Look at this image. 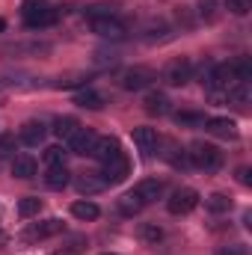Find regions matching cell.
Wrapping results in <instances>:
<instances>
[{
    "label": "cell",
    "mask_w": 252,
    "mask_h": 255,
    "mask_svg": "<svg viewBox=\"0 0 252 255\" xmlns=\"http://www.w3.org/2000/svg\"><path fill=\"white\" fill-rule=\"evenodd\" d=\"M127 172H130V163H127V157L119 151V154H113L110 160H104V172H101V178H104V184H122L127 178Z\"/></svg>",
    "instance_id": "4"
},
{
    "label": "cell",
    "mask_w": 252,
    "mask_h": 255,
    "mask_svg": "<svg viewBox=\"0 0 252 255\" xmlns=\"http://www.w3.org/2000/svg\"><path fill=\"white\" fill-rule=\"evenodd\" d=\"M107 255H113V253H107Z\"/></svg>",
    "instance_id": "39"
},
{
    "label": "cell",
    "mask_w": 252,
    "mask_h": 255,
    "mask_svg": "<svg viewBox=\"0 0 252 255\" xmlns=\"http://www.w3.org/2000/svg\"><path fill=\"white\" fill-rule=\"evenodd\" d=\"M92 33H98L101 39H122L125 36V27L116 15H107V18H92Z\"/></svg>",
    "instance_id": "6"
},
{
    "label": "cell",
    "mask_w": 252,
    "mask_h": 255,
    "mask_svg": "<svg viewBox=\"0 0 252 255\" xmlns=\"http://www.w3.org/2000/svg\"><path fill=\"white\" fill-rule=\"evenodd\" d=\"M175 122L178 125H205V116L202 113H178Z\"/></svg>",
    "instance_id": "31"
},
{
    "label": "cell",
    "mask_w": 252,
    "mask_h": 255,
    "mask_svg": "<svg viewBox=\"0 0 252 255\" xmlns=\"http://www.w3.org/2000/svg\"><path fill=\"white\" fill-rule=\"evenodd\" d=\"M107 184H104V178H95V175H80L77 178V190L80 193H98L104 190Z\"/></svg>",
    "instance_id": "26"
},
{
    "label": "cell",
    "mask_w": 252,
    "mask_h": 255,
    "mask_svg": "<svg viewBox=\"0 0 252 255\" xmlns=\"http://www.w3.org/2000/svg\"><path fill=\"white\" fill-rule=\"evenodd\" d=\"M250 95H252V89H250V83H244V80H238L232 89H229V98L238 104V107H247V101H250Z\"/></svg>",
    "instance_id": "22"
},
{
    "label": "cell",
    "mask_w": 252,
    "mask_h": 255,
    "mask_svg": "<svg viewBox=\"0 0 252 255\" xmlns=\"http://www.w3.org/2000/svg\"><path fill=\"white\" fill-rule=\"evenodd\" d=\"M205 205H208V211H214V214H226V211L232 208V199H229L226 193H214V196L205 199Z\"/></svg>",
    "instance_id": "23"
},
{
    "label": "cell",
    "mask_w": 252,
    "mask_h": 255,
    "mask_svg": "<svg viewBox=\"0 0 252 255\" xmlns=\"http://www.w3.org/2000/svg\"><path fill=\"white\" fill-rule=\"evenodd\" d=\"M145 113H151V116H166V113H169V98H166L163 92L145 95Z\"/></svg>",
    "instance_id": "18"
},
{
    "label": "cell",
    "mask_w": 252,
    "mask_h": 255,
    "mask_svg": "<svg viewBox=\"0 0 252 255\" xmlns=\"http://www.w3.org/2000/svg\"><path fill=\"white\" fill-rule=\"evenodd\" d=\"M57 9H51V3L48 0H24V21H27V27H33V30H39V27H51V24H57Z\"/></svg>",
    "instance_id": "1"
},
{
    "label": "cell",
    "mask_w": 252,
    "mask_h": 255,
    "mask_svg": "<svg viewBox=\"0 0 252 255\" xmlns=\"http://www.w3.org/2000/svg\"><path fill=\"white\" fill-rule=\"evenodd\" d=\"M235 83H238V80H235V74H232V63L214 65V68H211V74L205 77V86H208L211 92H229Z\"/></svg>",
    "instance_id": "3"
},
{
    "label": "cell",
    "mask_w": 252,
    "mask_h": 255,
    "mask_svg": "<svg viewBox=\"0 0 252 255\" xmlns=\"http://www.w3.org/2000/svg\"><path fill=\"white\" fill-rule=\"evenodd\" d=\"M133 193L148 205V202H157L160 199V193H163V184L157 181V178H142V181H136V187H133Z\"/></svg>",
    "instance_id": "13"
},
{
    "label": "cell",
    "mask_w": 252,
    "mask_h": 255,
    "mask_svg": "<svg viewBox=\"0 0 252 255\" xmlns=\"http://www.w3.org/2000/svg\"><path fill=\"white\" fill-rule=\"evenodd\" d=\"M232 74H235V80H244V83H250V80H252V63L247 60V57L235 60V63H232Z\"/></svg>",
    "instance_id": "27"
},
{
    "label": "cell",
    "mask_w": 252,
    "mask_h": 255,
    "mask_svg": "<svg viewBox=\"0 0 252 255\" xmlns=\"http://www.w3.org/2000/svg\"><path fill=\"white\" fill-rule=\"evenodd\" d=\"M65 151L60 148V145H51V148H45V163L48 166H57V163H63Z\"/></svg>",
    "instance_id": "29"
},
{
    "label": "cell",
    "mask_w": 252,
    "mask_h": 255,
    "mask_svg": "<svg viewBox=\"0 0 252 255\" xmlns=\"http://www.w3.org/2000/svg\"><path fill=\"white\" fill-rule=\"evenodd\" d=\"M133 142L139 145L142 154H154L157 151V130L154 128H133Z\"/></svg>",
    "instance_id": "11"
},
{
    "label": "cell",
    "mask_w": 252,
    "mask_h": 255,
    "mask_svg": "<svg viewBox=\"0 0 252 255\" xmlns=\"http://www.w3.org/2000/svg\"><path fill=\"white\" fill-rule=\"evenodd\" d=\"M60 232H63V220H45V223H39V226H30V229L24 232V241L33 244V241H45V238H51V235H60Z\"/></svg>",
    "instance_id": "8"
},
{
    "label": "cell",
    "mask_w": 252,
    "mask_h": 255,
    "mask_svg": "<svg viewBox=\"0 0 252 255\" xmlns=\"http://www.w3.org/2000/svg\"><path fill=\"white\" fill-rule=\"evenodd\" d=\"M217 255H247V247H241V244H235V247H223Z\"/></svg>",
    "instance_id": "34"
},
{
    "label": "cell",
    "mask_w": 252,
    "mask_h": 255,
    "mask_svg": "<svg viewBox=\"0 0 252 255\" xmlns=\"http://www.w3.org/2000/svg\"><path fill=\"white\" fill-rule=\"evenodd\" d=\"M12 151H15V136H9V133L0 136V157H9Z\"/></svg>",
    "instance_id": "32"
},
{
    "label": "cell",
    "mask_w": 252,
    "mask_h": 255,
    "mask_svg": "<svg viewBox=\"0 0 252 255\" xmlns=\"http://www.w3.org/2000/svg\"><path fill=\"white\" fill-rule=\"evenodd\" d=\"M3 244H6V232L0 229V247H3Z\"/></svg>",
    "instance_id": "37"
},
{
    "label": "cell",
    "mask_w": 252,
    "mask_h": 255,
    "mask_svg": "<svg viewBox=\"0 0 252 255\" xmlns=\"http://www.w3.org/2000/svg\"><path fill=\"white\" fill-rule=\"evenodd\" d=\"M71 214L77 217V220H98V205L95 202H74L71 205Z\"/></svg>",
    "instance_id": "21"
},
{
    "label": "cell",
    "mask_w": 252,
    "mask_h": 255,
    "mask_svg": "<svg viewBox=\"0 0 252 255\" xmlns=\"http://www.w3.org/2000/svg\"><path fill=\"white\" fill-rule=\"evenodd\" d=\"M54 255H77L74 250H60V253H54Z\"/></svg>",
    "instance_id": "36"
},
{
    "label": "cell",
    "mask_w": 252,
    "mask_h": 255,
    "mask_svg": "<svg viewBox=\"0 0 252 255\" xmlns=\"http://www.w3.org/2000/svg\"><path fill=\"white\" fill-rule=\"evenodd\" d=\"M142 238L151 241V244H157V241H160V229H157V226H142Z\"/></svg>",
    "instance_id": "33"
},
{
    "label": "cell",
    "mask_w": 252,
    "mask_h": 255,
    "mask_svg": "<svg viewBox=\"0 0 252 255\" xmlns=\"http://www.w3.org/2000/svg\"><path fill=\"white\" fill-rule=\"evenodd\" d=\"M190 163L199 169H220L223 166V151L211 142H193L190 145Z\"/></svg>",
    "instance_id": "2"
},
{
    "label": "cell",
    "mask_w": 252,
    "mask_h": 255,
    "mask_svg": "<svg viewBox=\"0 0 252 255\" xmlns=\"http://www.w3.org/2000/svg\"><path fill=\"white\" fill-rule=\"evenodd\" d=\"M12 175H15V178H33V175H36V160H33L30 154L12 157Z\"/></svg>",
    "instance_id": "15"
},
{
    "label": "cell",
    "mask_w": 252,
    "mask_h": 255,
    "mask_svg": "<svg viewBox=\"0 0 252 255\" xmlns=\"http://www.w3.org/2000/svg\"><path fill=\"white\" fill-rule=\"evenodd\" d=\"M42 211V199H36V196H27V199H21L18 202V214L27 220V217H36Z\"/></svg>",
    "instance_id": "25"
},
{
    "label": "cell",
    "mask_w": 252,
    "mask_h": 255,
    "mask_svg": "<svg viewBox=\"0 0 252 255\" xmlns=\"http://www.w3.org/2000/svg\"><path fill=\"white\" fill-rule=\"evenodd\" d=\"M122 148H119V139L116 136H98V142H95V148H92V157H98L101 163L104 160H110L113 154H119Z\"/></svg>",
    "instance_id": "14"
},
{
    "label": "cell",
    "mask_w": 252,
    "mask_h": 255,
    "mask_svg": "<svg viewBox=\"0 0 252 255\" xmlns=\"http://www.w3.org/2000/svg\"><path fill=\"white\" fill-rule=\"evenodd\" d=\"M226 9L232 15H247L252 9V0H226Z\"/></svg>",
    "instance_id": "28"
},
{
    "label": "cell",
    "mask_w": 252,
    "mask_h": 255,
    "mask_svg": "<svg viewBox=\"0 0 252 255\" xmlns=\"http://www.w3.org/2000/svg\"><path fill=\"white\" fill-rule=\"evenodd\" d=\"M3 27H6V21H3V18H0V33H3Z\"/></svg>",
    "instance_id": "38"
},
{
    "label": "cell",
    "mask_w": 252,
    "mask_h": 255,
    "mask_svg": "<svg viewBox=\"0 0 252 255\" xmlns=\"http://www.w3.org/2000/svg\"><path fill=\"white\" fill-rule=\"evenodd\" d=\"M205 125H208V130H211L214 136H223V139H235V136H238V125H235L232 119H226V116L205 119Z\"/></svg>",
    "instance_id": "12"
},
{
    "label": "cell",
    "mask_w": 252,
    "mask_h": 255,
    "mask_svg": "<svg viewBox=\"0 0 252 255\" xmlns=\"http://www.w3.org/2000/svg\"><path fill=\"white\" fill-rule=\"evenodd\" d=\"M238 181H241V184H250L252 178H250V166H241V169H238Z\"/></svg>",
    "instance_id": "35"
},
{
    "label": "cell",
    "mask_w": 252,
    "mask_h": 255,
    "mask_svg": "<svg viewBox=\"0 0 252 255\" xmlns=\"http://www.w3.org/2000/svg\"><path fill=\"white\" fill-rule=\"evenodd\" d=\"M166 83H172V86H184L190 77H193V65H190V60H175V63L166 65Z\"/></svg>",
    "instance_id": "9"
},
{
    "label": "cell",
    "mask_w": 252,
    "mask_h": 255,
    "mask_svg": "<svg viewBox=\"0 0 252 255\" xmlns=\"http://www.w3.org/2000/svg\"><path fill=\"white\" fill-rule=\"evenodd\" d=\"M77 130H80V125H77V119H71V116H63V119L54 122V133H57L60 139H65V142H68Z\"/></svg>",
    "instance_id": "20"
},
{
    "label": "cell",
    "mask_w": 252,
    "mask_h": 255,
    "mask_svg": "<svg viewBox=\"0 0 252 255\" xmlns=\"http://www.w3.org/2000/svg\"><path fill=\"white\" fill-rule=\"evenodd\" d=\"M151 80H154V71L151 68H130V71H125V77H122V86L130 89V92H136V89H145Z\"/></svg>",
    "instance_id": "10"
},
{
    "label": "cell",
    "mask_w": 252,
    "mask_h": 255,
    "mask_svg": "<svg viewBox=\"0 0 252 255\" xmlns=\"http://www.w3.org/2000/svg\"><path fill=\"white\" fill-rule=\"evenodd\" d=\"M45 133H48V128L42 125V122H27V125L21 128V142L24 145H39L45 139Z\"/></svg>",
    "instance_id": "16"
},
{
    "label": "cell",
    "mask_w": 252,
    "mask_h": 255,
    "mask_svg": "<svg viewBox=\"0 0 252 255\" xmlns=\"http://www.w3.org/2000/svg\"><path fill=\"white\" fill-rule=\"evenodd\" d=\"M199 12L205 21H217V0H202L199 3Z\"/></svg>",
    "instance_id": "30"
},
{
    "label": "cell",
    "mask_w": 252,
    "mask_h": 255,
    "mask_svg": "<svg viewBox=\"0 0 252 255\" xmlns=\"http://www.w3.org/2000/svg\"><path fill=\"white\" fill-rule=\"evenodd\" d=\"M68 169H65V163H57V166H48V175H45V184L51 187V190H63L65 184H68Z\"/></svg>",
    "instance_id": "17"
},
{
    "label": "cell",
    "mask_w": 252,
    "mask_h": 255,
    "mask_svg": "<svg viewBox=\"0 0 252 255\" xmlns=\"http://www.w3.org/2000/svg\"><path fill=\"white\" fill-rule=\"evenodd\" d=\"M196 205H199V193L193 190V187H181V190H175L172 196H169V202H166L169 214H175V217H181V214H190Z\"/></svg>",
    "instance_id": "5"
},
{
    "label": "cell",
    "mask_w": 252,
    "mask_h": 255,
    "mask_svg": "<svg viewBox=\"0 0 252 255\" xmlns=\"http://www.w3.org/2000/svg\"><path fill=\"white\" fill-rule=\"evenodd\" d=\"M74 104H80V107H86V110H98V107L104 104V98H101L98 92H92V89H86V92H80V95L74 98Z\"/></svg>",
    "instance_id": "24"
},
{
    "label": "cell",
    "mask_w": 252,
    "mask_h": 255,
    "mask_svg": "<svg viewBox=\"0 0 252 255\" xmlns=\"http://www.w3.org/2000/svg\"><path fill=\"white\" fill-rule=\"evenodd\" d=\"M142 208H145V202H142V199H139V196H136L133 190L125 193V196L119 199V211H122L125 217H136V214H139Z\"/></svg>",
    "instance_id": "19"
},
{
    "label": "cell",
    "mask_w": 252,
    "mask_h": 255,
    "mask_svg": "<svg viewBox=\"0 0 252 255\" xmlns=\"http://www.w3.org/2000/svg\"><path fill=\"white\" fill-rule=\"evenodd\" d=\"M95 142H98V133H95V130H86V128H80V130H77V133L68 139V151H71V154H80V157H86V154H92Z\"/></svg>",
    "instance_id": "7"
}]
</instances>
